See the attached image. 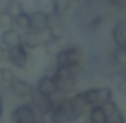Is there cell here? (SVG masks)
I'll use <instances>...</instances> for the list:
<instances>
[{"label": "cell", "mask_w": 126, "mask_h": 123, "mask_svg": "<svg viewBox=\"0 0 126 123\" xmlns=\"http://www.w3.org/2000/svg\"><path fill=\"white\" fill-rule=\"evenodd\" d=\"M83 115H86V112L75 104L72 96H64L54 104L48 115V120L49 123H77L81 120Z\"/></svg>", "instance_id": "cell-1"}, {"label": "cell", "mask_w": 126, "mask_h": 123, "mask_svg": "<svg viewBox=\"0 0 126 123\" xmlns=\"http://www.w3.org/2000/svg\"><path fill=\"white\" fill-rule=\"evenodd\" d=\"M58 66H69L77 72H81L86 64V53L80 45H67L54 58Z\"/></svg>", "instance_id": "cell-2"}, {"label": "cell", "mask_w": 126, "mask_h": 123, "mask_svg": "<svg viewBox=\"0 0 126 123\" xmlns=\"http://www.w3.org/2000/svg\"><path fill=\"white\" fill-rule=\"evenodd\" d=\"M10 120H11V123H48L49 122L35 109V105L31 101H22L19 105H16L10 112Z\"/></svg>", "instance_id": "cell-3"}, {"label": "cell", "mask_w": 126, "mask_h": 123, "mask_svg": "<svg viewBox=\"0 0 126 123\" xmlns=\"http://www.w3.org/2000/svg\"><path fill=\"white\" fill-rule=\"evenodd\" d=\"M78 74L80 72H77L69 66H58L54 72L56 82H58V91L64 96H70V93H74L77 88Z\"/></svg>", "instance_id": "cell-4"}, {"label": "cell", "mask_w": 126, "mask_h": 123, "mask_svg": "<svg viewBox=\"0 0 126 123\" xmlns=\"http://www.w3.org/2000/svg\"><path fill=\"white\" fill-rule=\"evenodd\" d=\"M86 102L89 104V107L93 105H102L105 102L112 101L113 99V88L107 85L102 86H89L86 89H81Z\"/></svg>", "instance_id": "cell-5"}, {"label": "cell", "mask_w": 126, "mask_h": 123, "mask_svg": "<svg viewBox=\"0 0 126 123\" xmlns=\"http://www.w3.org/2000/svg\"><path fill=\"white\" fill-rule=\"evenodd\" d=\"M29 51H31V50H29L24 43H19V45H15V46H11V48H6V61L15 69L24 70V69L29 67V62H31V54H29Z\"/></svg>", "instance_id": "cell-6"}, {"label": "cell", "mask_w": 126, "mask_h": 123, "mask_svg": "<svg viewBox=\"0 0 126 123\" xmlns=\"http://www.w3.org/2000/svg\"><path fill=\"white\" fill-rule=\"evenodd\" d=\"M6 91L13 96V98L19 99V101H31L32 96L35 94L37 88L32 85L29 80H24L21 77H16L15 80L6 86Z\"/></svg>", "instance_id": "cell-7"}, {"label": "cell", "mask_w": 126, "mask_h": 123, "mask_svg": "<svg viewBox=\"0 0 126 123\" xmlns=\"http://www.w3.org/2000/svg\"><path fill=\"white\" fill-rule=\"evenodd\" d=\"M51 34L49 31H35V29H29V31L22 32V43L27 46L29 50H37L43 48L49 40H51Z\"/></svg>", "instance_id": "cell-8"}, {"label": "cell", "mask_w": 126, "mask_h": 123, "mask_svg": "<svg viewBox=\"0 0 126 123\" xmlns=\"http://www.w3.org/2000/svg\"><path fill=\"white\" fill-rule=\"evenodd\" d=\"M35 88H37V91L40 93V94L49 96V98H53V96H56L59 93L58 91V82H56L54 74H43L37 80Z\"/></svg>", "instance_id": "cell-9"}, {"label": "cell", "mask_w": 126, "mask_h": 123, "mask_svg": "<svg viewBox=\"0 0 126 123\" xmlns=\"http://www.w3.org/2000/svg\"><path fill=\"white\" fill-rule=\"evenodd\" d=\"M110 38L115 46H126V18H121L112 26Z\"/></svg>", "instance_id": "cell-10"}, {"label": "cell", "mask_w": 126, "mask_h": 123, "mask_svg": "<svg viewBox=\"0 0 126 123\" xmlns=\"http://www.w3.org/2000/svg\"><path fill=\"white\" fill-rule=\"evenodd\" d=\"M32 18V29L35 31H46L51 22V13L45 10H34L31 13Z\"/></svg>", "instance_id": "cell-11"}, {"label": "cell", "mask_w": 126, "mask_h": 123, "mask_svg": "<svg viewBox=\"0 0 126 123\" xmlns=\"http://www.w3.org/2000/svg\"><path fill=\"white\" fill-rule=\"evenodd\" d=\"M110 66L126 74V46H115L110 51Z\"/></svg>", "instance_id": "cell-12"}, {"label": "cell", "mask_w": 126, "mask_h": 123, "mask_svg": "<svg viewBox=\"0 0 126 123\" xmlns=\"http://www.w3.org/2000/svg\"><path fill=\"white\" fill-rule=\"evenodd\" d=\"M0 42H2V45L6 46V48L19 45V43H22V32L19 31L18 27H11V29H6V31H2V34H0Z\"/></svg>", "instance_id": "cell-13"}, {"label": "cell", "mask_w": 126, "mask_h": 123, "mask_svg": "<svg viewBox=\"0 0 126 123\" xmlns=\"http://www.w3.org/2000/svg\"><path fill=\"white\" fill-rule=\"evenodd\" d=\"M48 31H49L53 38H64L65 32H67V26H65L64 16L51 15V22H49Z\"/></svg>", "instance_id": "cell-14"}, {"label": "cell", "mask_w": 126, "mask_h": 123, "mask_svg": "<svg viewBox=\"0 0 126 123\" xmlns=\"http://www.w3.org/2000/svg\"><path fill=\"white\" fill-rule=\"evenodd\" d=\"M86 117L89 118L91 123H109V115L102 105H93L88 110Z\"/></svg>", "instance_id": "cell-15"}, {"label": "cell", "mask_w": 126, "mask_h": 123, "mask_svg": "<svg viewBox=\"0 0 126 123\" xmlns=\"http://www.w3.org/2000/svg\"><path fill=\"white\" fill-rule=\"evenodd\" d=\"M74 2L77 0H53V8H51V15H58V16H64L74 6Z\"/></svg>", "instance_id": "cell-16"}, {"label": "cell", "mask_w": 126, "mask_h": 123, "mask_svg": "<svg viewBox=\"0 0 126 123\" xmlns=\"http://www.w3.org/2000/svg\"><path fill=\"white\" fill-rule=\"evenodd\" d=\"M64 50V43H62V38H51L45 46H43V51H45L46 56L54 59L59 53Z\"/></svg>", "instance_id": "cell-17"}, {"label": "cell", "mask_w": 126, "mask_h": 123, "mask_svg": "<svg viewBox=\"0 0 126 123\" xmlns=\"http://www.w3.org/2000/svg\"><path fill=\"white\" fill-rule=\"evenodd\" d=\"M15 27H18L21 32H26L32 29V18L29 11H21L18 16H15Z\"/></svg>", "instance_id": "cell-18"}, {"label": "cell", "mask_w": 126, "mask_h": 123, "mask_svg": "<svg viewBox=\"0 0 126 123\" xmlns=\"http://www.w3.org/2000/svg\"><path fill=\"white\" fill-rule=\"evenodd\" d=\"M16 78V74L10 67H0V88H6Z\"/></svg>", "instance_id": "cell-19"}, {"label": "cell", "mask_w": 126, "mask_h": 123, "mask_svg": "<svg viewBox=\"0 0 126 123\" xmlns=\"http://www.w3.org/2000/svg\"><path fill=\"white\" fill-rule=\"evenodd\" d=\"M5 11H8L10 15H13V16H18L21 11H24V3L21 2V0H6V3H5Z\"/></svg>", "instance_id": "cell-20"}, {"label": "cell", "mask_w": 126, "mask_h": 123, "mask_svg": "<svg viewBox=\"0 0 126 123\" xmlns=\"http://www.w3.org/2000/svg\"><path fill=\"white\" fill-rule=\"evenodd\" d=\"M15 27V16L10 15L5 10H0V29L6 31V29Z\"/></svg>", "instance_id": "cell-21"}, {"label": "cell", "mask_w": 126, "mask_h": 123, "mask_svg": "<svg viewBox=\"0 0 126 123\" xmlns=\"http://www.w3.org/2000/svg\"><path fill=\"white\" fill-rule=\"evenodd\" d=\"M35 10H45V11H49L51 13V8H53V0H32Z\"/></svg>", "instance_id": "cell-22"}, {"label": "cell", "mask_w": 126, "mask_h": 123, "mask_svg": "<svg viewBox=\"0 0 126 123\" xmlns=\"http://www.w3.org/2000/svg\"><path fill=\"white\" fill-rule=\"evenodd\" d=\"M109 123H126V118L121 110L113 112L112 115H109Z\"/></svg>", "instance_id": "cell-23"}, {"label": "cell", "mask_w": 126, "mask_h": 123, "mask_svg": "<svg viewBox=\"0 0 126 123\" xmlns=\"http://www.w3.org/2000/svg\"><path fill=\"white\" fill-rule=\"evenodd\" d=\"M3 101H5V99H3V94L0 93V105H3Z\"/></svg>", "instance_id": "cell-24"}, {"label": "cell", "mask_w": 126, "mask_h": 123, "mask_svg": "<svg viewBox=\"0 0 126 123\" xmlns=\"http://www.w3.org/2000/svg\"><path fill=\"white\" fill-rule=\"evenodd\" d=\"M2 115H3V105H0V118H2Z\"/></svg>", "instance_id": "cell-25"}, {"label": "cell", "mask_w": 126, "mask_h": 123, "mask_svg": "<svg viewBox=\"0 0 126 123\" xmlns=\"http://www.w3.org/2000/svg\"><path fill=\"white\" fill-rule=\"evenodd\" d=\"M77 2H78V0H77Z\"/></svg>", "instance_id": "cell-26"}]
</instances>
